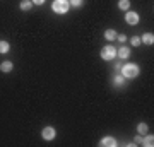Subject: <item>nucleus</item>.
I'll return each mask as SVG.
<instances>
[{
  "mask_svg": "<svg viewBox=\"0 0 154 147\" xmlns=\"http://www.w3.org/2000/svg\"><path fill=\"white\" fill-rule=\"evenodd\" d=\"M69 0H55L53 4H51V11L55 12V14H67L69 12Z\"/></svg>",
  "mask_w": 154,
  "mask_h": 147,
  "instance_id": "f257e3e1",
  "label": "nucleus"
},
{
  "mask_svg": "<svg viewBox=\"0 0 154 147\" xmlns=\"http://www.w3.org/2000/svg\"><path fill=\"white\" fill-rule=\"evenodd\" d=\"M139 72H140V69H139L135 63H127V65H123V69H122V74H123V77H128V79L137 77Z\"/></svg>",
  "mask_w": 154,
  "mask_h": 147,
  "instance_id": "f03ea898",
  "label": "nucleus"
},
{
  "mask_svg": "<svg viewBox=\"0 0 154 147\" xmlns=\"http://www.w3.org/2000/svg\"><path fill=\"white\" fill-rule=\"evenodd\" d=\"M101 58L103 60H106V62H110V60H113L116 57V48L115 46H111V44H108V46H105V48L101 50Z\"/></svg>",
  "mask_w": 154,
  "mask_h": 147,
  "instance_id": "7ed1b4c3",
  "label": "nucleus"
},
{
  "mask_svg": "<svg viewBox=\"0 0 154 147\" xmlns=\"http://www.w3.org/2000/svg\"><path fill=\"white\" fill-rule=\"evenodd\" d=\"M41 137H43L45 140H53V139L57 137L55 128H53V127H45L43 132H41Z\"/></svg>",
  "mask_w": 154,
  "mask_h": 147,
  "instance_id": "20e7f679",
  "label": "nucleus"
},
{
  "mask_svg": "<svg viewBox=\"0 0 154 147\" xmlns=\"http://www.w3.org/2000/svg\"><path fill=\"white\" fill-rule=\"evenodd\" d=\"M125 21H127V24H130V26H135V24L140 21V17H139L137 12H127V14H125Z\"/></svg>",
  "mask_w": 154,
  "mask_h": 147,
  "instance_id": "39448f33",
  "label": "nucleus"
},
{
  "mask_svg": "<svg viewBox=\"0 0 154 147\" xmlns=\"http://www.w3.org/2000/svg\"><path fill=\"white\" fill-rule=\"evenodd\" d=\"M99 145H103V147H115L116 145V140L113 139V137H105L103 140L99 142Z\"/></svg>",
  "mask_w": 154,
  "mask_h": 147,
  "instance_id": "423d86ee",
  "label": "nucleus"
},
{
  "mask_svg": "<svg viewBox=\"0 0 154 147\" xmlns=\"http://www.w3.org/2000/svg\"><path fill=\"white\" fill-rule=\"evenodd\" d=\"M116 57H120L122 60H123V58H128V57H130V50L127 48V46H122L120 50H118V51H116Z\"/></svg>",
  "mask_w": 154,
  "mask_h": 147,
  "instance_id": "0eeeda50",
  "label": "nucleus"
},
{
  "mask_svg": "<svg viewBox=\"0 0 154 147\" xmlns=\"http://www.w3.org/2000/svg\"><path fill=\"white\" fill-rule=\"evenodd\" d=\"M12 69H14V63H12V62H9V60L4 62V63L0 65V70H2V72H5V74H7V72H11Z\"/></svg>",
  "mask_w": 154,
  "mask_h": 147,
  "instance_id": "6e6552de",
  "label": "nucleus"
},
{
  "mask_svg": "<svg viewBox=\"0 0 154 147\" xmlns=\"http://www.w3.org/2000/svg\"><path fill=\"white\" fill-rule=\"evenodd\" d=\"M140 41H142V43H146V44H152L154 43V36L151 33H146L142 38H140Z\"/></svg>",
  "mask_w": 154,
  "mask_h": 147,
  "instance_id": "1a4fd4ad",
  "label": "nucleus"
},
{
  "mask_svg": "<svg viewBox=\"0 0 154 147\" xmlns=\"http://www.w3.org/2000/svg\"><path fill=\"white\" fill-rule=\"evenodd\" d=\"M140 144H142V145H146V147H152L154 145V137L152 135H146V139H144Z\"/></svg>",
  "mask_w": 154,
  "mask_h": 147,
  "instance_id": "9d476101",
  "label": "nucleus"
},
{
  "mask_svg": "<svg viewBox=\"0 0 154 147\" xmlns=\"http://www.w3.org/2000/svg\"><path fill=\"white\" fill-rule=\"evenodd\" d=\"M19 7H21V11L26 12V11H29V9L33 7V2H31V0H22V2H21V5H19Z\"/></svg>",
  "mask_w": 154,
  "mask_h": 147,
  "instance_id": "9b49d317",
  "label": "nucleus"
},
{
  "mask_svg": "<svg viewBox=\"0 0 154 147\" xmlns=\"http://www.w3.org/2000/svg\"><path fill=\"white\" fill-rule=\"evenodd\" d=\"M128 7H130V0H118V9L128 11Z\"/></svg>",
  "mask_w": 154,
  "mask_h": 147,
  "instance_id": "f8f14e48",
  "label": "nucleus"
},
{
  "mask_svg": "<svg viewBox=\"0 0 154 147\" xmlns=\"http://www.w3.org/2000/svg\"><path fill=\"white\" fill-rule=\"evenodd\" d=\"M9 50H11V44L7 41H0V53H7Z\"/></svg>",
  "mask_w": 154,
  "mask_h": 147,
  "instance_id": "ddd939ff",
  "label": "nucleus"
},
{
  "mask_svg": "<svg viewBox=\"0 0 154 147\" xmlns=\"http://www.w3.org/2000/svg\"><path fill=\"white\" fill-rule=\"evenodd\" d=\"M105 38L111 41V39H115V38H116V33L113 31V29H108V31H105Z\"/></svg>",
  "mask_w": 154,
  "mask_h": 147,
  "instance_id": "4468645a",
  "label": "nucleus"
},
{
  "mask_svg": "<svg viewBox=\"0 0 154 147\" xmlns=\"http://www.w3.org/2000/svg\"><path fill=\"white\" fill-rule=\"evenodd\" d=\"M137 130H139V133H142V135H146V133H147V125H146V123H139V127H137Z\"/></svg>",
  "mask_w": 154,
  "mask_h": 147,
  "instance_id": "2eb2a0df",
  "label": "nucleus"
},
{
  "mask_svg": "<svg viewBox=\"0 0 154 147\" xmlns=\"http://www.w3.org/2000/svg\"><path fill=\"white\" fill-rule=\"evenodd\" d=\"M82 2L84 0H69V4H70L72 7H81L82 5Z\"/></svg>",
  "mask_w": 154,
  "mask_h": 147,
  "instance_id": "dca6fc26",
  "label": "nucleus"
},
{
  "mask_svg": "<svg viewBox=\"0 0 154 147\" xmlns=\"http://www.w3.org/2000/svg\"><path fill=\"white\" fill-rule=\"evenodd\" d=\"M123 82H125V77H123V75H116L115 77V84H116V86H122Z\"/></svg>",
  "mask_w": 154,
  "mask_h": 147,
  "instance_id": "f3484780",
  "label": "nucleus"
},
{
  "mask_svg": "<svg viewBox=\"0 0 154 147\" xmlns=\"http://www.w3.org/2000/svg\"><path fill=\"white\" fill-rule=\"evenodd\" d=\"M130 43H132L134 46H139V44L142 43V41H140V38H139V36H134V38L130 39Z\"/></svg>",
  "mask_w": 154,
  "mask_h": 147,
  "instance_id": "a211bd4d",
  "label": "nucleus"
},
{
  "mask_svg": "<svg viewBox=\"0 0 154 147\" xmlns=\"http://www.w3.org/2000/svg\"><path fill=\"white\" fill-rule=\"evenodd\" d=\"M116 38H118V41H122V43H123V41H127L125 34H116Z\"/></svg>",
  "mask_w": 154,
  "mask_h": 147,
  "instance_id": "6ab92c4d",
  "label": "nucleus"
},
{
  "mask_svg": "<svg viewBox=\"0 0 154 147\" xmlns=\"http://www.w3.org/2000/svg\"><path fill=\"white\" fill-rule=\"evenodd\" d=\"M31 2H33L34 5H43L45 4V0H31Z\"/></svg>",
  "mask_w": 154,
  "mask_h": 147,
  "instance_id": "aec40b11",
  "label": "nucleus"
}]
</instances>
